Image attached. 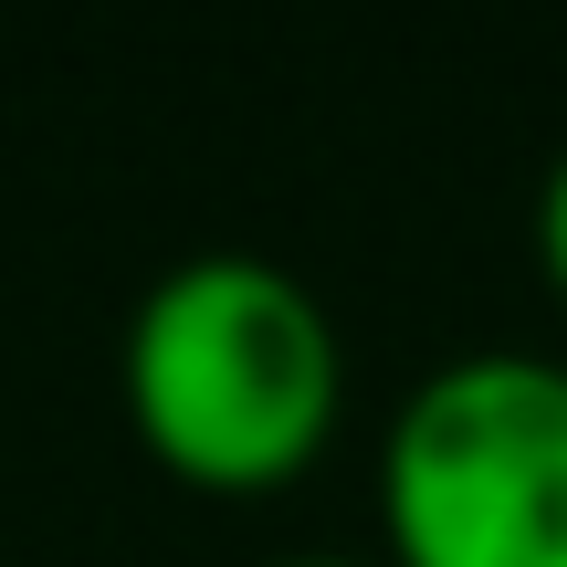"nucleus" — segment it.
<instances>
[{"label":"nucleus","mask_w":567,"mask_h":567,"mask_svg":"<svg viewBox=\"0 0 567 567\" xmlns=\"http://www.w3.org/2000/svg\"><path fill=\"white\" fill-rule=\"evenodd\" d=\"M126 431L200 494H274L337 442V316L264 252H189L116 337Z\"/></svg>","instance_id":"nucleus-1"},{"label":"nucleus","mask_w":567,"mask_h":567,"mask_svg":"<svg viewBox=\"0 0 567 567\" xmlns=\"http://www.w3.org/2000/svg\"><path fill=\"white\" fill-rule=\"evenodd\" d=\"M379 567H567V358L463 347L389 410Z\"/></svg>","instance_id":"nucleus-2"},{"label":"nucleus","mask_w":567,"mask_h":567,"mask_svg":"<svg viewBox=\"0 0 567 567\" xmlns=\"http://www.w3.org/2000/svg\"><path fill=\"white\" fill-rule=\"evenodd\" d=\"M536 264H547V284L567 295V158L547 168V189H536Z\"/></svg>","instance_id":"nucleus-3"},{"label":"nucleus","mask_w":567,"mask_h":567,"mask_svg":"<svg viewBox=\"0 0 567 567\" xmlns=\"http://www.w3.org/2000/svg\"><path fill=\"white\" fill-rule=\"evenodd\" d=\"M264 567H379V557H337V547H305V557H264Z\"/></svg>","instance_id":"nucleus-4"}]
</instances>
